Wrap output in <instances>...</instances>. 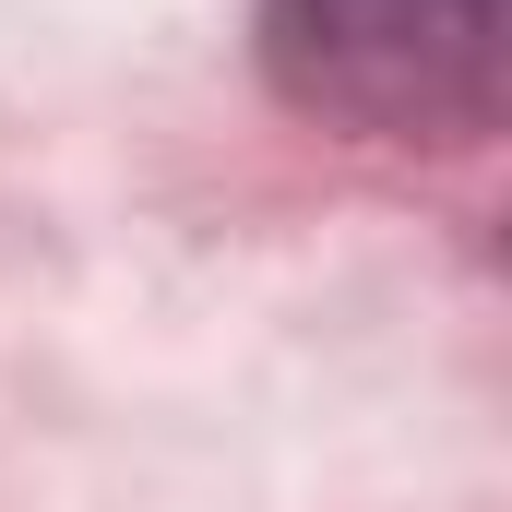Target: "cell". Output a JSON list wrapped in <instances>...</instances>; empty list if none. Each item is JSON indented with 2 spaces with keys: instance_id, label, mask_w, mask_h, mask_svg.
Here are the masks:
<instances>
[{
  "instance_id": "obj_1",
  "label": "cell",
  "mask_w": 512,
  "mask_h": 512,
  "mask_svg": "<svg viewBox=\"0 0 512 512\" xmlns=\"http://www.w3.org/2000/svg\"><path fill=\"white\" fill-rule=\"evenodd\" d=\"M262 84L334 143L477 155L512 96V0H262Z\"/></svg>"
}]
</instances>
